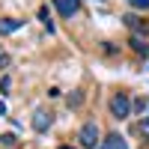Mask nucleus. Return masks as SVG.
Masks as SVG:
<instances>
[{
  "label": "nucleus",
  "mask_w": 149,
  "mask_h": 149,
  "mask_svg": "<svg viewBox=\"0 0 149 149\" xmlns=\"http://www.w3.org/2000/svg\"><path fill=\"white\" fill-rule=\"evenodd\" d=\"M107 110H110L113 119H128L131 116V98H128V93H113L110 102H107Z\"/></svg>",
  "instance_id": "1"
},
{
  "label": "nucleus",
  "mask_w": 149,
  "mask_h": 149,
  "mask_svg": "<svg viewBox=\"0 0 149 149\" xmlns=\"http://www.w3.org/2000/svg\"><path fill=\"white\" fill-rule=\"evenodd\" d=\"M98 137H102V131H98V122H95V119H86L84 125H81V131H78L81 146H84V149H93ZM98 143H102V140H98Z\"/></svg>",
  "instance_id": "2"
},
{
  "label": "nucleus",
  "mask_w": 149,
  "mask_h": 149,
  "mask_svg": "<svg viewBox=\"0 0 149 149\" xmlns=\"http://www.w3.org/2000/svg\"><path fill=\"white\" fill-rule=\"evenodd\" d=\"M54 9L60 12V18H72V15H78L81 0H54Z\"/></svg>",
  "instance_id": "3"
},
{
  "label": "nucleus",
  "mask_w": 149,
  "mask_h": 149,
  "mask_svg": "<svg viewBox=\"0 0 149 149\" xmlns=\"http://www.w3.org/2000/svg\"><path fill=\"white\" fill-rule=\"evenodd\" d=\"M51 122H54V116L48 113V110H36V113H33V128L36 131H48Z\"/></svg>",
  "instance_id": "4"
},
{
  "label": "nucleus",
  "mask_w": 149,
  "mask_h": 149,
  "mask_svg": "<svg viewBox=\"0 0 149 149\" xmlns=\"http://www.w3.org/2000/svg\"><path fill=\"white\" fill-rule=\"evenodd\" d=\"M98 149H128V143H125L122 134H107V137L98 143Z\"/></svg>",
  "instance_id": "5"
},
{
  "label": "nucleus",
  "mask_w": 149,
  "mask_h": 149,
  "mask_svg": "<svg viewBox=\"0 0 149 149\" xmlns=\"http://www.w3.org/2000/svg\"><path fill=\"white\" fill-rule=\"evenodd\" d=\"M21 18H0V36H9V33H15V30H21Z\"/></svg>",
  "instance_id": "6"
},
{
  "label": "nucleus",
  "mask_w": 149,
  "mask_h": 149,
  "mask_svg": "<svg viewBox=\"0 0 149 149\" xmlns=\"http://www.w3.org/2000/svg\"><path fill=\"white\" fill-rule=\"evenodd\" d=\"M122 21H125V27H128V30H131L134 36H137V33H146V30H149V27H146V24H143V21H140L137 15H131V12H128V15L122 18Z\"/></svg>",
  "instance_id": "7"
},
{
  "label": "nucleus",
  "mask_w": 149,
  "mask_h": 149,
  "mask_svg": "<svg viewBox=\"0 0 149 149\" xmlns=\"http://www.w3.org/2000/svg\"><path fill=\"white\" fill-rule=\"evenodd\" d=\"M128 45H131V51H134V54H143V57L149 54V45L140 39V36H131V39H128Z\"/></svg>",
  "instance_id": "8"
},
{
  "label": "nucleus",
  "mask_w": 149,
  "mask_h": 149,
  "mask_svg": "<svg viewBox=\"0 0 149 149\" xmlns=\"http://www.w3.org/2000/svg\"><path fill=\"white\" fill-rule=\"evenodd\" d=\"M39 21L48 27V33H54V21H51V12H48V6H39Z\"/></svg>",
  "instance_id": "9"
},
{
  "label": "nucleus",
  "mask_w": 149,
  "mask_h": 149,
  "mask_svg": "<svg viewBox=\"0 0 149 149\" xmlns=\"http://www.w3.org/2000/svg\"><path fill=\"white\" fill-rule=\"evenodd\" d=\"M137 131H140V137L149 143V116H143V122H140V125H137Z\"/></svg>",
  "instance_id": "10"
},
{
  "label": "nucleus",
  "mask_w": 149,
  "mask_h": 149,
  "mask_svg": "<svg viewBox=\"0 0 149 149\" xmlns=\"http://www.w3.org/2000/svg\"><path fill=\"white\" fill-rule=\"evenodd\" d=\"M81 102H84L81 90H74V95H69V107H81Z\"/></svg>",
  "instance_id": "11"
},
{
  "label": "nucleus",
  "mask_w": 149,
  "mask_h": 149,
  "mask_svg": "<svg viewBox=\"0 0 149 149\" xmlns=\"http://www.w3.org/2000/svg\"><path fill=\"white\" fill-rule=\"evenodd\" d=\"M128 6H134V9H149V0H128Z\"/></svg>",
  "instance_id": "12"
},
{
  "label": "nucleus",
  "mask_w": 149,
  "mask_h": 149,
  "mask_svg": "<svg viewBox=\"0 0 149 149\" xmlns=\"http://www.w3.org/2000/svg\"><path fill=\"white\" fill-rule=\"evenodd\" d=\"M6 66H9V54L0 48V69H6Z\"/></svg>",
  "instance_id": "13"
},
{
  "label": "nucleus",
  "mask_w": 149,
  "mask_h": 149,
  "mask_svg": "<svg viewBox=\"0 0 149 149\" xmlns=\"http://www.w3.org/2000/svg\"><path fill=\"white\" fill-rule=\"evenodd\" d=\"M0 140H3V146H15V137H12V134H3Z\"/></svg>",
  "instance_id": "14"
},
{
  "label": "nucleus",
  "mask_w": 149,
  "mask_h": 149,
  "mask_svg": "<svg viewBox=\"0 0 149 149\" xmlns=\"http://www.w3.org/2000/svg\"><path fill=\"white\" fill-rule=\"evenodd\" d=\"M134 107H137V110H146V107H149V102H146V98H137V104H134Z\"/></svg>",
  "instance_id": "15"
},
{
  "label": "nucleus",
  "mask_w": 149,
  "mask_h": 149,
  "mask_svg": "<svg viewBox=\"0 0 149 149\" xmlns=\"http://www.w3.org/2000/svg\"><path fill=\"white\" fill-rule=\"evenodd\" d=\"M60 149H74V146H60Z\"/></svg>",
  "instance_id": "16"
}]
</instances>
